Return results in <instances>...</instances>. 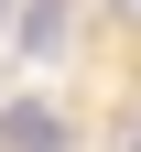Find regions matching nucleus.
<instances>
[{"instance_id": "obj_2", "label": "nucleus", "mask_w": 141, "mask_h": 152, "mask_svg": "<svg viewBox=\"0 0 141 152\" xmlns=\"http://www.w3.org/2000/svg\"><path fill=\"white\" fill-rule=\"evenodd\" d=\"M11 44H22L33 65H54V54L76 44V0H22V11H11Z\"/></svg>"}, {"instance_id": "obj_1", "label": "nucleus", "mask_w": 141, "mask_h": 152, "mask_svg": "<svg viewBox=\"0 0 141 152\" xmlns=\"http://www.w3.org/2000/svg\"><path fill=\"white\" fill-rule=\"evenodd\" d=\"M0 152H76V109H54V98H11V109H0Z\"/></svg>"}, {"instance_id": "obj_3", "label": "nucleus", "mask_w": 141, "mask_h": 152, "mask_svg": "<svg viewBox=\"0 0 141 152\" xmlns=\"http://www.w3.org/2000/svg\"><path fill=\"white\" fill-rule=\"evenodd\" d=\"M119 152H141V120H130V130H119Z\"/></svg>"}, {"instance_id": "obj_4", "label": "nucleus", "mask_w": 141, "mask_h": 152, "mask_svg": "<svg viewBox=\"0 0 141 152\" xmlns=\"http://www.w3.org/2000/svg\"><path fill=\"white\" fill-rule=\"evenodd\" d=\"M0 33H11V0H0Z\"/></svg>"}]
</instances>
